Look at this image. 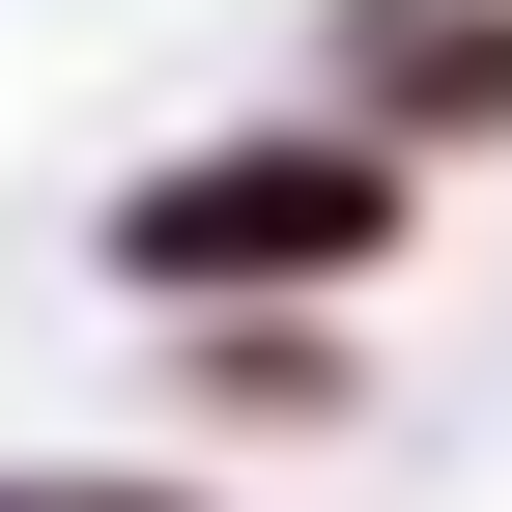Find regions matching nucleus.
<instances>
[{
    "instance_id": "obj_1",
    "label": "nucleus",
    "mask_w": 512,
    "mask_h": 512,
    "mask_svg": "<svg viewBox=\"0 0 512 512\" xmlns=\"http://www.w3.org/2000/svg\"><path fill=\"white\" fill-rule=\"evenodd\" d=\"M370 256H399V171H370L342 114H256V143L114 171V285L143 313H313V285H370Z\"/></svg>"
},
{
    "instance_id": "obj_2",
    "label": "nucleus",
    "mask_w": 512,
    "mask_h": 512,
    "mask_svg": "<svg viewBox=\"0 0 512 512\" xmlns=\"http://www.w3.org/2000/svg\"><path fill=\"white\" fill-rule=\"evenodd\" d=\"M342 143H512V0H342Z\"/></svg>"
},
{
    "instance_id": "obj_3",
    "label": "nucleus",
    "mask_w": 512,
    "mask_h": 512,
    "mask_svg": "<svg viewBox=\"0 0 512 512\" xmlns=\"http://www.w3.org/2000/svg\"><path fill=\"white\" fill-rule=\"evenodd\" d=\"M342 399V313H200V427H313Z\"/></svg>"
},
{
    "instance_id": "obj_4",
    "label": "nucleus",
    "mask_w": 512,
    "mask_h": 512,
    "mask_svg": "<svg viewBox=\"0 0 512 512\" xmlns=\"http://www.w3.org/2000/svg\"><path fill=\"white\" fill-rule=\"evenodd\" d=\"M0 512H200V484H0Z\"/></svg>"
}]
</instances>
